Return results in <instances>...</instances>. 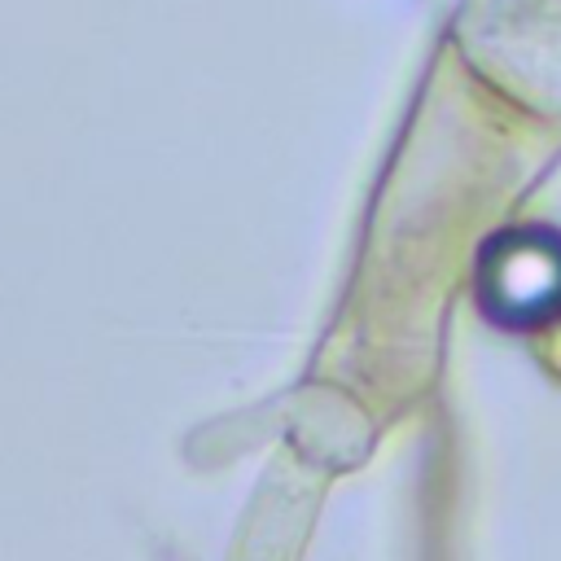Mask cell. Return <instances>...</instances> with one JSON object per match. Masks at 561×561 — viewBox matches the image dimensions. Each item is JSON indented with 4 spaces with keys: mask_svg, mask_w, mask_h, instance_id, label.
<instances>
[{
    "mask_svg": "<svg viewBox=\"0 0 561 561\" xmlns=\"http://www.w3.org/2000/svg\"><path fill=\"white\" fill-rule=\"evenodd\" d=\"M557 259H561V250L543 245V241L535 250H504V267L486 272V289H504V307L500 311H522V316L548 311V298H552L557 285H539V267H548Z\"/></svg>",
    "mask_w": 561,
    "mask_h": 561,
    "instance_id": "obj_1",
    "label": "cell"
}]
</instances>
